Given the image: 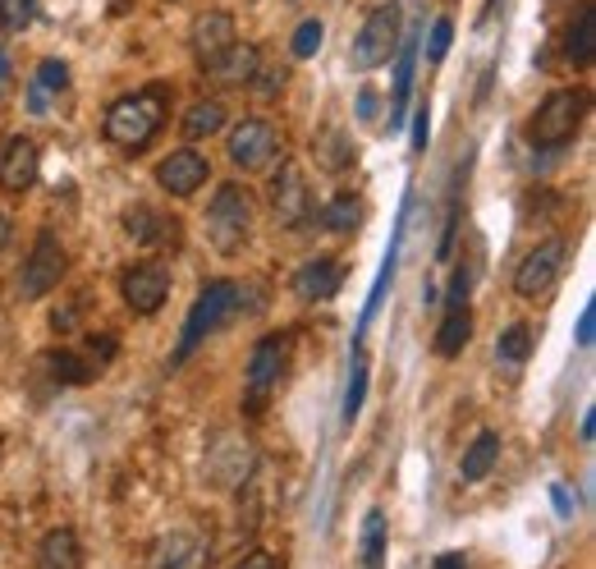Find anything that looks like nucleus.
Here are the masks:
<instances>
[{
    "label": "nucleus",
    "mask_w": 596,
    "mask_h": 569,
    "mask_svg": "<svg viewBox=\"0 0 596 569\" xmlns=\"http://www.w3.org/2000/svg\"><path fill=\"white\" fill-rule=\"evenodd\" d=\"M592 326H596V303H587L583 317H579V344H583V349H587V344H592V336H596Z\"/></svg>",
    "instance_id": "58836bf2"
},
{
    "label": "nucleus",
    "mask_w": 596,
    "mask_h": 569,
    "mask_svg": "<svg viewBox=\"0 0 596 569\" xmlns=\"http://www.w3.org/2000/svg\"><path fill=\"white\" fill-rule=\"evenodd\" d=\"M313 161L330 174H344L353 161H358V147H353V138L344 134L340 124H326L313 134Z\"/></svg>",
    "instance_id": "aec40b11"
},
{
    "label": "nucleus",
    "mask_w": 596,
    "mask_h": 569,
    "mask_svg": "<svg viewBox=\"0 0 596 569\" xmlns=\"http://www.w3.org/2000/svg\"><path fill=\"white\" fill-rule=\"evenodd\" d=\"M234 569H276V556L271 552H248Z\"/></svg>",
    "instance_id": "ea45409f"
},
{
    "label": "nucleus",
    "mask_w": 596,
    "mask_h": 569,
    "mask_svg": "<svg viewBox=\"0 0 596 569\" xmlns=\"http://www.w3.org/2000/svg\"><path fill=\"white\" fill-rule=\"evenodd\" d=\"M207 542L197 533H170L151 552V569H207Z\"/></svg>",
    "instance_id": "6ab92c4d"
},
{
    "label": "nucleus",
    "mask_w": 596,
    "mask_h": 569,
    "mask_svg": "<svg viewBox=\"0 0 596 569\" xmlns=\"http://www.w3.org/2000/svg\"><path fill=\"white\" fill-rule=\"evenodd\" d=\"M340 280H344V267L336 257H313L303 262L294 271V294L303 303H321V299H336L340 294Z\"/></svg>",
    "instance_id": "a211bd4d"
},
{
    "label": "nucleus",
    "mask_w": 596,
    "mask_h": 569,
    "mask_svg": "<svg viewBox=\"0 0 596 569\" xmlns=\"http://www.w3.org/2000/svg\"><path fill=\"white\" fill-rule=\"evenodd\" d=\"M10 234H14V226H10V216H5V211H0V253H5V249H10Z\"/></svg>",
    "instance_id": "37998d69"
},
{
    "label": "nucleus",
    "mask_w": 596,
    "mask_h": 569,
    "mask_svg": "<svg viewBox=\"0 0 596 569\" xmlns=\"http://www.w3.org/2000/svg\"><path fill=\"white\" fill-rule=\"evenodd\" d=\"M363 400H367V354L353 349V372H349V390H344V423L358 419Z\"/></svg>",
    "instance_id": "2f4dec72"
},
{
    "label": "nucleus",
    "mask_w": 596,
    "mask_h": 569,
    "mask_svg": "<svg viewBox=\"0 0 596 569\" xmlns=\"http://www.w3.org/2000/svg\"><path fill=\"white\" fill-rule=\"evenodd\" d=\"M234 47V14L226 10H207L193 19V56L197 64H211L220 51Z\"/></svg>",
    "instance_id": "dca6fc26"
},
{
    "label": "nucleus",
    "mask_w": 596,
    "mask_h": 569,
    "mask_svg": "<svg viewBox=\"0 0 596 569\" xmlns=\"http://www.w3.org/2000/svg\"><path fill=\"white\" fill-rule=\"evenodd\" d=\"M203 70L226 87H244V83H257V74H261V51L253 41H234L230 51H220L211 64H203Z\"/></svg>",
    "instance_id": "f3484780"
},
{
    "label": "nucleus",
    "mask_w": 596,
    "mask_h": 569,
    "mask_svg": "<svg viewBox=\"0 0 596 569\" xmlns=\"http://www.w3.org/2000/svg\"><path fill=\"white\" fill-rule=\"evenodd\" d=\"M496 459H500V432H477V441L463 450V459H459V477L463 483H482V477H491V469H496Z\"/></svg>",
    "instance_id": "5701e85b"
},
{
    "label": "nucleus",
    "mask_w": 596,
    "mask_h": 569,
    "mask_svg": "<svg viewBox=\"0 0 596 569\" xmlns=\"http://www.w3.org/2000/svg\"><path fill=\"white\" fill-rule=\"evenodd\" d=\"M124 234L134 239V244H143V249H170V244H180V226H174V216L147 207V203H134V207L124 211Z\"/></svg>",
    "instance_id": "2eb2a0df"
},
{
    "label": "nucleus",
    "mask_w": 596,
    "mask_h": 569,
    "mask_svg": "<svg viewBox=\"0 0 596 569\" xmlns=\"http://www.w3.org/2000/svg\"><path fill=\"white\" fill-rule=\"evenodd\" d=\"M400 41H404L400 0H381V5L363 19L358 37H353V64H358V70H377V64H386L394 51H400Z\"/></svg>",
    "instance_id": "39448f33"
},
{
    "label": "nucleus",
    "mask_w": 596,
    "mask_h": 569,
    "mask_svg": "<svg viewBox=\"0 0 596 569\" xmlns=\"http://www.w3.org/2000/svg\"><path fill=\"white\" fill-rule=\"evenodd\" d=\"M64 244L51 234V230H41L33 239V253L24 257V271H19V299L24 303H37V299H47L56 284L64 280Z\"/></svg>",
    "instance_id": "423d86ee"
},
{
    "label": "nucleus",
    "mask_w": 596,
    "mask_h": 569,
    "mask_svg": "<svg viewBox=\"0 0 596 569\" xmlns=\"http://www.w3.org/2000/svg\"><path fill=\"white\" fill-rule=\"evenodd\" d=\"M37 19V0H0V33H24Z\"/></svg>",
    "instance_id": "473e14b6"
},
{
    "label": "nucleus",
    "mask_w": 596,
    "mask_h": 569,
    "mask_svg": "<svg viewBox=\"0 0 596 569\" xmlns=\"http://www.w3.org/2000/svg\"><path fill=\"white\" fill-rule=\"evenodd\" d=\"M120 294H124V303H129V308H134L138 317L161 313L166 299H170V267H166V262H138V267L124 271Z\"/></svg>",
    "instance_id": "9b49d317"
},
{
    "label": "nucleus",
    "mask_w": 596,
    "mask_h": 569,
    "mask_svg": "<svg viewBox=\"0 0 596 569\" xmlns=\"http://www.w3.org/2000/svg\"><path fill=\"white\" fill-rule=\"evenodd\" d=\"M564 257H569V239H546V244H537L533 253H527L523 262H519V271H514V294L519 299H537V294H546L550 284L560 280V271H564Z\"/></svg>",
    "instance_id": "6e6552de"
},
{
    "label": "nucleus",
    "mask_w": 596,
    "mask_h": 569,
    "mask_svg": "<svg viewBox=\"0 0 596 569\" xmlns=\"http://www.w3.org/2000/svg\"><path fill=\"white\" fill-rule=\"evenodd\" d=\"M321 37H326L321 19H303V24H299V33H294V41H290V51H294L299 60H313V56L321 51Z\"/></svg>",
    "instance_id": "72a5a7b5"
},
{
    "label": "nucleus",
    "mask_w": 596,
    "mask_h": 569,
    "mask_svg": "<svg viewBox=\"0 0 596 569\" xmlns=\"http://www.w3.org/2000/svg\"><path fill=\"white\" fill-rule=\"evenodd\" d=\"M321 221H326L330 234H353L363 226V203L353 198V193H340V198H330L321 207Z\"/></svg>",
    "instance_id": "cd10ccee"
},
{
    "label": "nucleus",
    "mask_w": 596,
    "mask_h": 569,
    "mask_svg": "<svg viewBox=\"0 0 596 569\" xmlns=\"http://www.w3.org/2000/svg\"><path fill=\"white\" fill-rule=\"evenodd\" d=\"M271 211H276V226H284V230H303L313 221V189H307L299 161L280 166L276 189H271Z\"/></svg>",
    "instance_id": "9d476101"
},
{
    "label": "nucleus",
    "mask_w": 596,
    "mask_h": 569,
    "mask_svg": "<svg viewBox=\"0 0 596 569\" xmlns=\"http://www.w3.org/2000/svg\"><path fill=\"white\" fill-rule=\"evenodd\" d=\"M280 129L271 120H244V124H234V134H230V161L239 170H267L276 157H280Z\"/></svg>",
    "instance_id": "1a4fd4ad"
},
{
    "label": "nucleus",
    "mask_w": 596,
    "mask_h": 569,
    "mask_svg": "<svg viewBox=\"0 0 596 569\" xmlns=\"http://www.w3.org/2000/svg\"><path fill=\"white\" fill-rule=\"evenodd\" d=\"M207 180H211V166H207V157L197 147L170 152V157L157 166V184L170 193V198H193Z\"/></svg>",
    "instance_id": "f8f14e48"
},
{
    "label": "nucleus",
    "mask_w": 596,
    "mask_h": 569,
    "mask_svg": "<svg viewBox=\"0 0 596 569\" xmlns=\"http://www.w3.org/2000/svg\"><path fill=\"white\" fill-rule=\"evenodd\" d=\"M358 120L377 124V93H372V87H363V93H358Z\"/></svg>",
    "instance_id": "4c0bfd02"
},
{
    "label": "nucleus",
    "mask_w": 596,
    "mask_h": 569,
    "mask_svg": "<svg viewBox=\"0 0 596 569\" xmlns=\"http://www.w3.org/2000/svg\"><path fill=\"white\" fill-rule=\"evenodd\" d=\"M248 473H253L248 441H239V436H216V441H211V455H207V477H211V487H244Z\"/></svg>",
    "instance_id": "4468645a"
},
{
    "label": "nucleus",
    "mask_w": 596,
    "mask_h": 569,
    "mask_svg": "<svg viewBox=\"0 0 596 569\" xmlns=\"http://www.w3.org/2000/svg\"><path fill=\"white\" fill-rule=\"evenodd\" d=\"M41 363H47V372H51L60 386H87L93 377H101V372L87 363L83 354H74V349H51V354L41 359Z\"/></svg>",
    "instance_id": "bb28decb"
},
{
    "label": "nucleus",
    "mask_w": 596,
    "mask_h": 569,
    "mask_svg": "<svg viewBox=\"0 0 596 569\" xmlns=\"http://www.w3.org/2000/svg\"><path fill=\"white\" fill-rule=\"evenodd\" d=\"M70 87V64L64 60H41L37 74L28 83V111L33 116H51V101Z\"/></svg>",
    "instance_id": "412c9836"
},
{
    "label": "nucleus",
    "mask_w": 596,
    "mask_h": 569,
    "mask_svg": "<svg viewBox=\"0 0 596 569\" xmlns=\"http://www.w3.org/2000/svg\"><path fill=\"white\" fill-rule=\"evenodd\" d=\"M10 93H14V64H10L5 51H0V106L10 101Z\"/></svg>",
    "instance_id": "e433bc0d"
},
{
    "label": "nucleus",
    "mask_w": 596,
    "mask_h": 569,
    "mask_svg": "<svg viewBox=\"0 0 596 569\" xmlns=\"http://www.w3.org/2000/svg\"><path fill=\"white\" fill-rule=\"evenodd\" d=\"M41 174V152L28 134H14L0 143V189L5 193H28Z\"/></svg>",
    "instance_id": "ddd939ff"
},
{
    "label": "nucleus",
    "mask_w": 596,
    "mask_h": 569,
    "mask_svg": "<svg viewBox=\"0 0 596 569\" xmlns=\"http://www.w3.org/2000/svg\"><path fill=\"white\" fill-rule=\"evenodd\" d=\"M400 74H394V101H390V129L404 120V106H409V87H413V41H400Z\"/></svg>",
    "instance_id": "7c9ffc66"
},
{
    "label": "nucleus",
    "mask_w": 596,
    "mask_h": 569,
    "mask_svg": "<svg viewBox=\"0 0 596 569\" xmlns=\"http://www.w3.org/2000/svg\"><path fill=\"white\" fill-rule=\"evenodd\" d=\"M427 134H431V120H427V101H423L413 116V152H427Z\"/></svg>",
    "instance_id": "c9c22d12"
},
{
    "label": "nucleus",
    "mask_w": 596,
    "mask_h": 569,
    "mask_svg": "<svg viewBox=\"0 0 596 569\" xmlns=\"http://www.w3.org/2000/svg\"><path fill=\"white\" fill-rule=\"evenodd\" d=\"M450 41H454V24H450V19H436L431 37H427V60H431V64L446 60V56H450Z\"/></svg>",
    "instance_id": "f704fd0d"
},
{
    "label": "nucleus",
    "mask_w": 596,
    "mask_h": 569,
    "mask_svg": "<svg viewBox=\"0 0 596 569\" xmlns=\"http://www.w3.org/2000/svg\"><path fill=\"white\" fill-rule=\"evenodd\" d=\"M0 455H5V436H0Z\"/></svg>",
    "instance_id": "a18cd8bd"
},
{
    "label": "nucleus",
    "mask_w": 596,
    "mask_h": 569,
    "mask_svg": "<svg viewBox=\"0 0 596 569\" xmlns=\"http://www.w3.org/2000/svg\"><path fill=\"white\" fill-rule=\"evenodd\" d=\"M386 560V510H367L363 523V569H381Z\"/></svg>",
    "instance_id": "c85d7f7f"
},
{
    "label": "nucleus",
    "mask_w": 596,
    "mask_h": 569,
    "mask_svg": "<svg viewBox=\"0 0 596 569\" xmlns=\"http://www.w3.org/2000/svg\"><path fill=\"white\" fill-rule=\"evenodd\" d=\"M550 496H556V510H560L564 519H573V496H569V487H556Z\"/></svg>",
    "instance_id": "79ce46f5"
},
{
    "label": "nucleus",
    "mask_w": 596,
    "mask_h": 569,
    "mask_svg": "<svg viewBox=\"0 0 596 569\" xmlns=\"http://www.w3.org/2000/svg\"><path fill=\"white\" fill-rule=\"evenodd\" d=\"M253 234V198L239 184H220L207 207V239L216 253L234 257Z\"/></svg>",
    "instance_id": "7ed1b4c3"
},
{
    "label": "nucleus",
    "mask_w": 596,
    "mask_h": 569,
    "mask_svg": "<svg viewBox=\"0 0 596 569\" xmlns=\"http://www.w3.org/2000/svg\"><path fill=\"white\" fill-rule=\"evenodd\" d=\"M496 354L504 363H527V354H533V326H527V322L504 326L500 340H496Z\"/></svg>",
    "instance_id": "c756f323"
},
{
    "label": "nucleus",
    "mask_w": 596,
    "mask_h": 569,
    "mask_svg": "<svg viewBox=\"0 0 596 569\" xmlns=\"http://www.w3.org/2000/svg\"><path fill=\"white\" fill-rule=\"evenodd\" d=\"M284 367H290V336H267L253 344L248 359V413L267 409V396L280 386Z\"/></svg>",
    "instance_id": "0eeeda50"
},
{
    "label": "nucleus",
    "mask_w": 596,
    "mask_h": 569,
    "mask_svg": "<svg viewBox=\"0 0 596 569\" xmlns=\"http://www.w3.org/2000/svg\"><path fill=\"white\" fill-rule=\"evenodd\" d=\"M166 106H170V87H161V83L143 87V93L120 97V101L106 111V120H101L106 143H110V147H120V152H134V157H138V152L161 134V124H166Z\"/></svg>",
    "instance_id": "f257e3e1"
},
{
    "label": "nucleus",
    "mask_w": 596,
    "mask_h": 569,
    "mask_svg": "<svg viewBox=\"0 0 596 569\" xmlns=\"http://www.w3.org/2000/svg\"><path fill=\"white\" fill-rule=\"evenodd\" d=\"M37 569H83V546L74 529H51L37 546Z\"/></svg>",
    "instance_id": "4be33fe9"
},
{
    "label": "nucleus",
    "mask_w": 596,
    "mask_h": 569,
    "mask_svg": "<svg viewBox=\"0 0 596 569\" xmlns=\"http://www.w3.org/2000/svg\"><path fill=\"white\" fill-rule=\"evenodd\" d=\"M239 308H244V290H239L234 280H207L203 284V294L193 299V308H188V317H184V336H180V344H174V367H180L197 344H203L211 331H220Z\"/></svg>",
    "instance_id": "f03ea898"
},
{
    "label": "nucleus",
    "mask_w": 596,
    "mask_h": 569,
    "mask_svg": "<svg viewBox=\"0 0 596 569\" xmlns=\"http://www.w3.org/2000/svg\"><path fill=\"white\" fill-rule=\"evenodd\" d=\"M473 340V313L469 303H459V308H446V317H440V331H436V354L440 359H454L463 354V344Z\"/></svg>",
    "instance_id": "b1692460"
},
{
    "label": "nucleus",
    "mask_w": 596,
    "mask_h": 569,
    "mask_svg": "<svg viewBox=\"0 0 596 569\" xmlns=\"http://www.w3.org/2000/svg\"><path fill=\"white\" fill-rule=\"evenodd\" d=\"M564 51H569L573 64H592V60H596V5H583L579 19L569 24Z\"/></svg>",
    "instance_id": "a878e982"
},
{
    "label": "nucleus",
    "mask_w": 596,
    "mask_h": 569,
    "mask_svg": "<svg viewBox=\"0 0 596 569\" xmlns=\"http://www.w3.org/2000/svg\"><path fill=\"white\" fill-rule=\"evenodd\" d=\"M226 120H230V111H226V101L220 97H207V101H193L188 111H184V138H211V134H220L226 129Z\"/></svg>",
    "instance_id": "393cba45"
},
{
    "label": "nucleus",
    "mask_w": 596,
    "mask_h": 569,
    "mask_svg": "<svg viewBox=\"0 0 596 569\" xmlns=\"http://www.w3.org/2000/svg\"><path fill=\"white\" fill-rule=\"evenodd\" d=\"M592 436H596V413L587 409V413H583V446H592Z\"/></svg>",
    "instance_id": "c03bdc74"
},
{
    "label": "nucleus",
    "mask_w": 596,
    "mask_h": 569,
    "mask_svg": "<svg viewBox=\"0 0 596 569\" xmlns=\"http://www.w3.org/2000/svg\"><path fill=\"white\" fill-rule=\"evenodd\" d=\"M431 569H469V556H463V552H440Z\"/></svg>",
    "instance_id": "a19ab883"
},
{
    "label": "nucleus",
    "mask_w": 596,
    "mask_h": 569,
    "mask_svg": "<svg viewBox=\"0 0 596 569\" xmlns=\"http://www.w3.org/2000/svg\"><path fill=\"white\" fill-rule=\"evenodd\" d=\"M583 116H587V93H583V87H556V93L537 106L527 134H533L537 147H564L583 129Z\"/></svg>",
    "instance_id": "20e7f679"
}]
</instances>
